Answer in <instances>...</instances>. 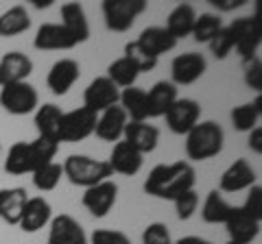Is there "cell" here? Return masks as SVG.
I'll use <instances>...</instances> for the list:
<instances>
[{
  "label": "cell",
  "instance_id": "obj_31",
  "mask_svg": "<svg viewBox=\"0 0 262 244\" xmlns=\"http://www.w3.org/2000/svg\"><path fill=\"white\" fill-rule=\"evenodd\" d=\"M260 116H262V94H258L253 103L238 105V107H234L232 113H229L236 131H247V133L258 127Z\"/></svg>",
  "mask_w": 262,
  "mask_h": 244
},
{
  "label": "cell",
  "instance_id": "obj_5",
  "mask_svg": "<svg viewBox=\"0 0 262 244\" xmlns=\"http://www.w3.org/2000/svg\"><path fill=\"white\" fill-rule=\"evenodd\" d=\"M146 11V0H105L103 18L114 33H125L136 24L138 15Z\"/></svg>",
  "mask_w": 262,
  "mask_h": 244
},
{
  "label": "cell",
  "instance_id": "obj_17",
  "mask_svg": "<svg viewBox=\"0 0 262 244\" xmlns=\"http://www.w3.org/2000/svg\"><path fill=\"white\" fill-rule=\"evenodd\" d=\"M256 170L251 168L247 159H236L219 179V190L221 192H241L249 190L251 185H256Z\"/></svg>",
  "mask_w": 262,
  "mask_h": 244
},
{
  "label": "cell",
  "instance_id": "obj_43",
  "mask_svg": "<svg viewBox=\"0 0 262 244\" xmlns=\"http://www.w3.org/2000/svg\"><path fill=\"white\" fill-rule=\"evenodd\" d=\"M247 144H249V149L256 153V155H260L262 153V127H256V129H251L249 131V140H247Z\"/></svg>",
  "mask_w": 262,
  "mask_h": 244
},
{
  "label": "cell",
  "instance_id": "obj_46",
  "mask_svg": "<svg viewBox=\"0 0 262 244\" xmlns=\"http://www.w3.org/2000/svg\"><path fill=\"white\" fill-rule=\"evenodd\" d=\"M29 3L35 7V9H48L53 5V0H29Z\"/></svg>",
  "mask_w": 262,
  "mask_h": 244
},
{
  "label": "cell",
  "instance_id": "obj_3",
  "mask_svg": "<svg viewBox=\"0 0 262 244\" xmlns=\"http://www.w3.org/2000/svg\"><path fill=\"white\" fill-rule=\"evenodd\" d=\"M225 133L221 125L214 120L196 122V125L186 133V155L192 161H206L216 157L223 151Z\"/></svg>",
  "mask_w": 262,
  "mask_h": 244
},
{
  "label": "cell",
  "instance_id": "obj_44",
  "mask_svg": "<svg viewBox=\"0 0 262 244\" xmlns=\"http://www.w3.org/2000/svg\"><path fill=\"white\" fill-rule=\"evenodd\" d=\"M212 5H214L219 11H234L245 5V0H212Z\"/></svg>",
  "mask_w": 262,
  "mask_h": 244
},
{
  "label": "cell",
  "instance_id": "obj_30",
  "mask_svg": "<svg viewBox=\"0 0 262 244\" xmlns=\"http://www.w3.org/2000/svg\"><path fill=\"white\" fill-rule=\"evenodd\" d=\"M31 29V15L27 7L15 5L9 7L5 13H0V37H15Z\"/></svg>",
  "mask_w": 262,
  "mask_h": 244
},
{
  "label": "cell",
  "instance_id": "obj_18",
  "mask_svg": "<svg viewBox=\"0 0 262 244\" xmlns=\"http://www.w3.org/2000/svg\"><path fill=\"white\" fill-rule=\"evenodd\" d=\"M33 72V61L29 55L20 51H11L0 59V85H13L27 81Z\"/></svg>",
  "mask_w": 262,
  "mask_h": 244
},
{
  "label": "cell",
  "instance_id": "obj_21",
  "mask_svg": "<svg viewBox=\"0 0 262 244\" xmlns=\"http://www.w3.org/2000/svg\"><path fill=\"white\" fill-rule=\"evenodd\" d=\"M33 46H35L37 51H72L77 44L61 24L46 22L37 29L35 39H33Z\"/></svg>",
  "mask_w": 262,
  "mask_h": 244
},
{
  "label": "cell",
  "instance_id": "obj_41",
  "mask_svg": "<svg viewBox=\"0 0 262 244\" xmlns=\"http://www.w3.org/2000/svg\"><path fill=\"white\" fill-rule=\"evenodd\" d=\"M243 63H245V83L260 94V89H262V63H260V59L253 57V59L243 61Z\"/></svg>",
  "mask_w": 262,
  "mask_h": 244
},
{
  "label": "cell",
  "instance_id": "obj_26",
  "mask_svg": "<svg viewBox=\"0 0 262 244\" xmlns=\"http://www.w3.org/2000/svg\"><path fill=\"white\" fill-rule=\"evenodd\" d=\"M27 201L29 197L24 188H3L0 190V218L7 225H18Z\"/></svg>",
  "mask_w": 262,
  "mask_h": 244
},
{
  "label": "cell",
  "instance_id": "obj_35",
  "mask_svg": "<svg viewBox=\"0 0 262 244\" xmlns=\"http://www.w3.org/2000/svg\"><path fill=\"white\" fill-rule=\"evenodd\" d=\"M61 177H63L61 164L51 161V164H46V166H42L39 170L33 173V185H35L39 192H51V190H55L57 185H59Z\"/></svg>",
  "mask_w": 262,
  "mask_h": 244
},
{
  "label": "cell",
  "instance_id": "obj_10",
  "mask_svg": "<svg viewBox=\"0 0 262 244\" xmlns=\"http://www.w3.org/2000/svg\"><path fill=\"white\" fill-rule=\"evenodd\" d=\"M116 197H118V185L112 179H107V181H101L92 185V188H88L83 192L81 203L94 218H105L112 211V207L116 205Z\"/></svg>",
  "mask_w": 262,
  "mask_h": 244
},
{
  "label": "cell",
  "instance_id": "obj_9",
  "mask_svg": "<svg viewBox=\"0 0 262 244\" xmlns=\"http://www.w3.org/2000/svg\"><path fill=\"white\" fill-rule=\"evenodd\" d=\"M118 99H120V89L107 77H96L83 92V107L98 116L105 109L118 105Z\"/></svg>",
  "mask_w": 262,
  "mask_h": 244
},
{
  "label": "cell",
  "instance_id": "obj_39",
  "mask_svg": "<svg viewBox=\"0 0 262 244\" xmlns=\"http://www.w3.org/2000/svg\"><path fill=\"white\" fill-rule=\"evenodd\" d=\"M208 46H210V51H212V55H214L216 59H225V57L234 51V42H232V37H229L227 27L221 29L219 33L208 42Z\"/></svg>",
  "mask_w": 262,
  "mask_h": 244
},
{
  "label": "cell",
  "instance_id": "obj_16",
  "mask_svg": "<svg viewBox=\"0 0 262 244\" xmlns=\"http://www.w3.org/2000/svg\"><path fill=\"white\" fill-rule=\"evenodd\" d=\"M48 244H88V235L79 221L70 214H59L51 218Z\"/></svg>",
  "mask_w": 262,
  "mask_h": 244
},
{
  "label": "cell",
  "instance_id": "obj_38",
  "mask_svg": "<svg viewBox=\"0 0 262 244\" xmlns=\"http://www.w3.org/2000/svg\"><path fill=\"white\" fill-rule=\"evenodd\" d=\"M142 244H173L170 231L164 223H151L142 231Z\"/></svg>",
  "mask_w": 262,
  "mask_h": 244
},
{
  "label": "cell",
  "instance_id": "obj_13",
  "mask_svg": "<svg viewBox=\"0 0 262 244\" xmlns=\"http://www.w3.org/2000/svg\"><path fill=\"white\" fill-rule=\"evenodd\" d=\"M225 227H227V233H229V242L251 244L260 233V218L247 214L243 207H234Z\"/></svg>",
  "mask_w": 262,
  "mask_h": 244
},
{
  "label": "cell",
  "instance_id": "obj_25",
  "mask_svg": "<svg viewBox=\"0 0 262 244\" xmlns=\"http://www.w3.org/2000/svg\"><path fill=\"white\" fill-rule=\"evenodd\" d=\"M63 111L61 107H57L55 103H44L42 107L35 109V129L39 137L53 140L59 144V127H61Z\"/></svg>",
  "mask_w": 262,
  "mask_h": 244
},
{
  "label": "cell",
  "instance_id": "obj_23",
  "mask_svg": "<svg viewBox=\"0 0 262 244\" xmlns=\"http://www.w3.org/2000/svg\"><path fill=\"white\" fill-rule=\"evenodd\" d=\"M61 27L68 31V35L75 39V44H83L90 37V24L83 7L79 3H66L61 5Z\"/></svg>",
  "mask_w": 262,
  "mask_h": 244
},
{
  "label": "cell",
  "instance_id": "obj_12",
  "mask_svg": "<svg viewBox=\"0 0 262 244\" xmlns=\"http://www.w3.org/2000/svg\"><path fill=\"white\" fill-rule=\"evenodd\" d=\"M208 61L201 53H184L177 55L173 63H170V77H173V83L177 85H192L194 81H199L203 75H206Z\"/></svg>",
  "mask_w": 262,
  "mask_h": 244
},
{
  "label": "cell",
  "instance_id": "obj_36",
  "mask_svg": "<svg viewBox=\"0 0 262 244\" xmlns=\"http://www.w3.org/2000/svg\"><path fill=\"white\" fill-rule=\"evenodd\" d=\"M122 57H127V59L138 68L140 75H142V72H151L155 66H158V57L149 55L140 44L136 42V39H134V42L125 44V55H122Z\"/></svg>",
  "mask_w": 262,
  "mask_h": 244
},
{
  "label": "cell",
  "instance_id": "obj_20",
  "mask_svg": "<svg viewBox=\"0 0 262 244\" xmlns=\"http://www.w3.org/2000/svg\"><path fill=\"white\" fill-rule=\"evenodd\" d=\"M122 140H125L129 146L140 153V155H146V153L155 151V146L160 142V129L149 125V122H127L125 133H122Z\"/></svg>",
  "mask_w": 262,
  "mask_h": 244
},
{
  "label": "cell",
  "instance_id": "obj_45",
  "mask_svg": "<svg viewBox=\"0 0 262 244\" xmlns=\"http://www.w3.org/2000/svg\"><path fill=\"white\" fill-rule=\"evenodd\" d=\"M173 244H212V242L206 238H199V235H184V238H179Z\"/></svg>",
  "mask_w": 262,
  "mask_h": 244
},
{
  "label": "cell",
  "instance_id": "obj_42",
  "mask_svg": "<svg viewBox=\"0 0 262 244\" xmlns=\"http://www.w3.org/2000/svg\"><path fill=\"white\" fill-rule=\"evenodd\" d=\"M247 214H251V216H256V218H260L262 221V188L256 183V185H251L249 188V194H247V201L241 205Z\"/></svg>",
  "mask_w": 262,
  "mask_h": 244
},
{
  "label": "cell",
  "instance_id": "obj_34",
  "mask_svg": "<svg viewBox=\"0 0 262 244\" xmlns=\"http://www.w3.org/2000/svg\"><path fill=\"white\" fill-rule=\"evenodd\" d=\"M223 29V22H221V15L216 13H201V15H196V20H194V27H192V37H194V42H199V44H208L212 37H214L219 31Z\"/></svg>",
  "mask_w": 262,
  "mask_h": 244
},
{
  "label": "cell",
  "instance_id": "obj_8",
  "mask_svg": "<svg viewBox=\"0 0 262 244\" xmlns=\"http://www.w3.org/2000/svg\"><path fill=\"white\" fill-rule=\"evenodd\" d=\"M96 127V113H92L85 107L66 111L61 118V127H59V142H83L85 137L94 133Z\"/></svg>",
  "mask_w": 262,
  "mask_h": 244
},
{
  "label": "cell",
  "instance_id": "obj_24",
  "mask_svg": "<svg viewBox=\"0 0 262 244\" xmlns=\"http://www.w3.org/2000/svg\"><path fill=\"white\" fill-rule=\"evenodd\" d=\"M175 101H177V87L170 83V81H158V83L146 92L149 118H162Z\"/></svg>",
  "mask_w": 262,
  "mask_h": 244
},
{
  "label": "cell",
  "instance_id": "obj_47",
  "mask_svg": "<svg viewBox=\"0 0 262 244\" xmlns=\"http://www.w3.org/2000/svg\"><path fill=\"white\" fill-rule=\"evenodd\" d=\"M225 244H236V242H225Z\"/></svg>",
  "mask_w": 262,
  "mask_h": 244
},
{
  "label": "cell",
  "instance_id": "obj_28",
  "mask_svg": "<svg viewBox=\"0 0 262 244\" xmlns=\"http://www.w3.org/2000/svg\"><path fill=\"white\" fill-rule=\"evenodd\" d=\"M118 105L127 113L131 122H146L149 120V109H146V89L142 87H127L120 92Z\"/></svg>",
  "mask_w": 262,
  "mask_h": 244
},
{
  "label": "cell",
  "instance_id": "obj_32",
  "mask_svg": "<svg viewBox=\"0 0 262 244\" xmlns=\"http://www.w3.org/2000/svg\"><path fill=\"white\" fill-rule=\"evenodd\" d=\"M232 209H234V205H229V203L221 197L219 190H212L206 197V201H203L201 218L208 225H225L227 218L232 216Z\"/></svg>",
  "mask_w": 262,
  "mask_h": 244
},
{
  "label": "cell",
  "instance_id": "obj_33",
  "mask_svg": "<svg viewBox=\"0 0 262 244\" xmlns=\"http://www.w3.org/2000/svg\"><path fill=\"white\" fill-rule=\"evenodd\" d=\"M105 77H107L118 89L120 87L127 89V87H134L136 85V81H138V77H140V72H138V68L127 59V57H120V59L110 63L107 75H105Z\"/></svg>",
  "mask_w": 262,
  "mask_h": 244
},
{
  "label": "cell",
  "instance_id": "obj_37",
  "mask_svg": "<svg viewBox=\"0 0 262 244\" xmlns=\"http://www.w3.org/2000/svg\"><path fill=\"white\" fill-rule=\"evenodd\" d=\"M173 203H175V211L179 221H188V218H192L196 207H199V194L194 190H188L184 194H179Z\"/></svg>",
  "mask_w": 262,
  "mask_h": 244
},
{
  "label": "cell",
  "instance_id": "obj_4",
  "mask_svg": "<svg viewBox=\"0 0 262 244\" xmlns=\"http://www.w3.org/2000/svg\"><path fill=\"white\" fill-rule=\"evenodd\" d=\"M61 168H63V177L72 185H79V188H85V190L101 181H107L114 175L107 161L94 159L88 155H70L63 161Z\"/></svg>",
  "mask_w": 262,
  "mask_h": 244
},
{
  "label": "cell",
  "instance_id": "obj_15",
  "mask_svg": "<svg viewBox=\"0 0 262 244\" xmlns=\"http://www.w3.org/2000/svg\"><path fill=\"white\" fill-rule=\"evenodd\" d=\"M127 113L122 111L120 105H114V107L105 109L103 113L96 116V127H94V133L98 140L103 142H120L122 140V133H125V127H127Z\"/></svg>",
  "mask_w": 262,
  "mask_h": 244
},
{
  "label": "cell",
  "instance_id": "obj_40",
  "mask_svg": "<svg viewBox=\"0 0 262 244\" xmlns=\"http://www.w3.org/2000/svg\"><path fill=\"white\" fill-rule=\"evenodd\" d=\"M90 244H131V238L118 229H96L90 235Z\"/></svg>",
  "mask_w": 262,
  "mask_h": 244
},
{
  "label": "cell",
  "instance_id": "obj_19",
  "mask_svg": "<svg viewBox=\"0 0 262 244\" xmlns=\"http://www.w3.org/2000/svg\"><path fill=\"white\" fill-rule=\"evenodd\" d=\"M51 218H53L51 203L44 197H33L27 201V205H24L18 227L24 233H35L39 229H44V227L51 223Z\"/></svg>",
  "mask_w": 262,
  "mask_h": 244
},
{
  "label": "cell",
  "instance_id": "obj_29",
  "mask_svg": "<svg viewBox=\"0 0 262 244\" xmlns=\"http://www.w3.org/2000/svg\"><path fill=\"white\" fill-rule=\"evenodd\" d=\"M194 20H196V11H194V7L192 5H177L173 11L168 13V18H166V29L170 35H173L177 42L182 37H188L192 33V27H194Z\"/></svg>",
  "mask_w": 262,
  "mask_h": 244
},
{
  "label": "cell",
  "instance_id": "obj_6",
  "mask_svg": "<svg viewBox=\"0 0 262 244\" xmlns=\"http://www.w3.org/2000/svg\"><path fill=\"white\" fill-rule=\"evenodd\" d=\"M39 105V96L37 89L33 87L29 81L22 83H13V85H5L0 89V107L11 116H27L33 113Z\"/></svg>",
  "mask_w": 262,
  "mask_h": 244
},
{
  "label": "cell",
  "instance_id": "obj_11",
  "mask_svg": "<svg viewBox=\"0 0 262 244\" xmlns=\"http://www.w3.org/2000/svg\"><path fill=\"white\" fill-rule=\"evenodd\" d=\"M164 118H166V127L175 135H186L196 122H199L201 107H199V103L192 99H177L170 105V109L164 113Z\"/></svg>",
  "mask_w": 262,
  "mask_h": 244
},
{
  "label": "cell",
  "instance_id": "obj_48",
  "mask_svg": "<svg viewBox=\"0 0 262 244\" xmlns=\"http://www.w3.org/2000/svg\"><path fill=\"white\" fill-rule=\"evenodd\" d=\"M0 153H3V146H0Z\"/></svg>",
  "mask_w": 262,
  "mask_h": 244
},
{
  "label": "cell",
  "instance_id": "obj_7",
  "mask_svg": "<svg viewBox=\"0 0 262 244\" xmlns=\"http://www.w3.org/2000/svg\"><path fill=\"white\" fill-rule=\"evenodd\" d=\"M227 31H229V37H232V42H234L236 53L241 55V59L243 61L253 59L258 53V48H260V37H262L258 15L234 20L227 27Z\"/></svg>",
  "mask_w": 262,
  "mask_h": 244
},
{
  "label": "cell",
  "instance_id": "obj_14",
  "mask_svg": "<svg viewBox=\"0 0 262 244\" xmlns=\"http://www.w3.org/2000/svg\"><path fill=\"white\" fill-rule=\"evenodd\" d=\"M81 77V68L75 59H59L53 63V68L48 70V77H46V85L48 89L55 94V96H63L68 94L72 85L79 81Z\"/></svg>",
  "mask_w": 262,
  "mask_h": 244
},
{
  "label": "cell",
  "instance_id": "obj_27",
  "mask_svg": "<svg viewBox=\"0 0 262 244\" xmlns=\"http://www.w3.org/2000/svg\"><path fill=\"white\" fill-rule=\"evenodd\" d=\"M136 42L140 44L149 55L158 57V59H160V55L170 53L177 46V39L170 35L164 27H149V29H144Z\"/></svg>",
  "mask_w": 262,
  "mask_h": 244
},
{
  "label": "cell",
  "instance_id": "obj_2",
  "mask_svg": "<svg viewBox=\"0 0 262 244\" xmlns=\"http://www.w3.org/2000/svg\"><path fill=\"white\" fill-rule=\"evenodd\" d=\"M59 144L46 137H39L33 142H15L9 149V155L5 159V170L9 175H27L35 173L42 166L51 164L57 155Z\"/></svg>",
  "mask_w": 262,
  "mask_h": 244
},
{
  "label": "cell",
  "instance_id": "obj_1",
  "mask_svg": "<svg viewBox=\"0 0 262 244\" xmlns=\"http://www.w3.org/2000/svg\"><path fill=\"white\" fill-rule=\"evenodd\" d=\"M194 168L188 161H173V164H158L144 181V192L155 199L175 201L179 194L194 190Z\"/></svg>",
  "mask_w": 262,
  "mask_h": 244
},
{
  "label": "cell",
  "instance_id": "obj_22",
  "mask_svg": "<svg viewBox=\"0 0 262 244\" xmlns=\"http://www.w3.org/2000/svg\"><path fill=\"white\" fill-rule=\"evenodd\" d=\"M144 155H140L134 146H129L125 140H120L114 144L112 149V155H110V168L112 173H118V175H125V177H134L140 173L142 168V159Z\"/></svg>",
  "mask_w": 262,
  "mask_h": 244
}]
</instances>
